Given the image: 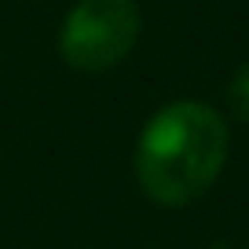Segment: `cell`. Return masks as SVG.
I'll use <instances>...</instances> for the list:
<instances>
[{
	"label": "cell",
	"mask_w": 249,
	"mask_h": 249,
	"mask_svg": "<svg viewBox=\"0 0 249 249\" xmlns=\"http://www.w3.org/2000/svg\"><path fill=\"white\" fill-rule=\"evenodd\" d=\"M140 40L136 0H81L59 33V52L81 73H103L124 59Z\"/></svg>",
	"instance_id": "7a4b0ae2"
},
{
	"label": "cell",
	"mask_w": 249,
	"mask_h": 249,
	"mask_svg": "<svg viewBox=\"0 0 249 249\" xmlns=\"http://www.w3.org/2000/svg\"><path fill=\"white\" fill-rule=\"evenodd\" d=\"M227 158V124L213 107L179 99L147 121L136 147V179L158 205L202 198Z\"/></svg>",
	"instance_id": "6da1fadb"
},
{
	"label": "cell",
	"mask_w": 249,
	"mask_h": 249,
	"mask_svg": "<svg viewBox=\"0 0 249 249\" xmlns=\"http://www.w3.org/2000/svg\"><path fill=\"white\" fill-rule=\"evenodd\" d=\"M227 107L234 110V117L249 121V62L231 77V85H227Z\"/></svg>",
	"instance_id": "3957f363"
}]
</instances>
